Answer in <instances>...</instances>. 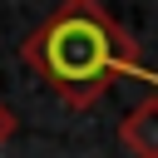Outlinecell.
Masks as SVG:
<instances>
[{
  "instance_id": "cell-1",
  "label": "cell",
  "mask_w": 158,
  "mask_h": 158,
  "mask_svg": "<svg viewBox=\"0 0 158 158\" xmlns=\"http://www.w3.org/2000/svg\"><path fill=\"white\" fill-rule=\"evenodd\" d=\"M20 59L69 109H89L138 64V44L104 0H59L20 44Z\"/></svg>"
},
{
  "instance_id": "cell-3",
  "label": "cell",
  "mask_w": 158,
  "mask_h": 158,
  "mask_svg": "<svg viewBox=\"0 0 158 158\" xmlns=\"http://www.w3.org/2000/svg\"><path fill=\"white\" fill-rule=\"evenodd\" d=\"M10 133H15V114H10L5 104H0V148L10 143Z\"/></svg>"
},
{
  "instance_id": "cell-2",
  "label": "cell",
  "mask_w": 158,
  "mask_h": 158,
  "mask_svg": "<svg viewBox=\"0 0 158 158\" xmlns=\"http://www.w3.org/2000/svg\"><path fill=\"white\" fill-rule=\"evenodd\" d=\"M118 143L128 158H158V94L138 99L118 118Z\"/></svg>"
}]
</instances>
